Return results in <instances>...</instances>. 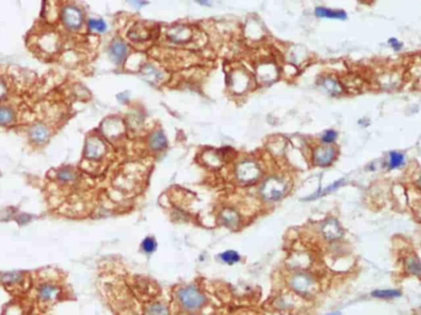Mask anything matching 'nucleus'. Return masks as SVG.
Returning <instances> with one entry per match:
<instances>
[{
    "label": "nucleus",
    "mask_w": 421,
    "mask_h": 315,
    "mask_svg": "<svg viewBox=\"0 0 421 315\" xmlns=\"http://www.w3.org/2000/svg\"><path fill=\"white\" fill-rule=\"evenodd\" d=\"M290 190L287 180L278 175H271L264 178L259 187V195L261 200L268 203L278 202L287 195Z\"/></svg>",
    "instance_id": "1"
},
{
    "label": "nucleus",
    "mask_w": 421,
    "mask_h": 315,
    "mask_svg": "<svg viewBox=\"0 0 421 315\" xmlns=\"http://www.w3.org/2000/svg\"><path fill=\"white\" fill-rule=\"evenodd\" d=\"M287 283L288 287H290L297 296L307 297V298L314 297L319 289L318 282H316L314 276L308 274V272L302 271V270L293 272V274L288 277Z\"/></svg>",
    "instance_id": "2"
},
{
    "label": "nucleus",
    "mask_w": 421,
    "mask_h": 315,
    "mask_svg": "<svg viewBox=\"0 0 421 315\" xmlns=\"http://www.w3.org/2000/svg\"><path fill=\"white\" fill-rule=\"evenodd\" d=\"M176 298L181 308L190 313L200 311L206 303L205 294L195 284H188L179 288L176 292Z\"/></svg>",
    "instance_id": "3"
},
{
    "label": "nucleus",
    "mask_w": 421,
    "mask_h": 315,
    "mask_svg": "<svg viewBox=\"0 0 421 315\" xmlns=\"http://www.w3.org/2000/svg\"><path fill=\"white\" fill-rule=\"evenodd\" d=\"M261 175L260 164L253 159H244L235 168V178L241 185H253L260 180Z\"/></svg>",
    "instance_id": "4"
},
{
    "label": "nucleus",
    "mask_w": 421,
    "mask_h": 315,
    "mask_svg": "<svg viewBox=\"0 0 421 315\" xmlns=\"http://www.w3.org/2000/svg\"><path fill=\"white\" fill-rule=\"evenodd\" d=\"M62 25L71 32L80 31L84 25V14L80 7L74 4H67L61 9L59 14Z\"/></svg>",
    "instance_id": "5"
},
{
    "label": "nucleus",
    "mask_w": 421,
    "mask_h": 315,
    "mask_svg": "<svg viewBox=\"0 0 421 315\" xmlns=\"http://www.w3.org/2000/svg\"><path fill=\"white\" fill-rule=\"evenodd\" d=\"M336 149L334 147H331L330 144H324V145H318L314 148L312 154V160L313 164L319 168H326V166L331 165L334 163V160L336 159Z\"/></svg>",
    "instance_id": "6"
},
{
    "label": "nucleus",
    "mask_w": 421,
    "mask_h": 315,
    "mask_svg": "<svg viewBox=\"0 0 421 315\" xmlns=\"http://www.w3.org/2000/svg\"><path fill=\"white\" fill-rule=\"evenodd\" d=\"M106 145L100 137L91 136L86 140L85 149H84V157L88 160H100L105 155Z\"/></svg>",
    "instance_id": "7"
},
{
    "label": "nucleus",
    "mask_w": 421,
    "mask_h": 315,
    "mask_svg": "<svg viewBox=\"0 0 421 315\" xmlns=\"http://www.w3.org/2000/svg\"><path fill=\"white\" fill-rule=\"evenodd\" d=\"M193 31L186 25H174L166 31V38L176 44H185L191 41Z\"/></svg>",
    "instance_id": "8"
},
{
    "label": "nucleus",
    "mask_w": 421,
    "mask_h": 315,
    "mask_svg": "<svg viewBox=\"0 0 421 315\" xmlns=\"http://www.w3.org/2000/svg\"><path fill=\"white\" fill-rule=\"evenodd\" d=\"M320 232L321 235L324 237V239L328 240V242H335V240H339L340 238H343L344 235L343 227H341V224L339 223V220L334 217L328 218V219L321 224Z\"/></svg>",
    "instance_id": "9"
},
{
    "label": "nucleus",
    "mask_w": 421,
    "mask_h": 315,
    "mask_svg": "<svg viewBox=\"0 0 421 315\" xmlns=\"http://www.w3.org/2000/svg\"><path fill=\"white\" fill-rule=\"evenodd\" d=\"M219 223H221L223 227L228 228V229L235 230L240 227L241 224V217L238 213V210H235L231 207H224L222 208L221 212H219Z\"/></svg>",
    "instance_id": "10"
},
{
    "label": "nucleus",
    "mask_w": 421,
    "mask_h": 315,
    "mask_svg": "<svg viewBox=\"0 0 421 315\" xmlns=\"http://www.w3.org/2000/svg\"><path fill=\"white\" fill-rule=\"evenodd\" d=\"M250 76L244 69H235L230 74V89L236 94H243L250 86Z\"/></svg>",
    "instance_id": "11"
},
{
    "label": "nucleus",
    "mask_w": 421,
    "mask_h": 315,
    "mask_svg": "<svg viewBox=\"0 0 421 315\" xmlns=\"http://www.w3.org/2000/svg\"><path fill=\"white\" fill-rule=\"evenodd\" d=\"M109 54L115 64H122L128 56V46L122 39H114L109 47Z\"/></svg>",
    "instance_id": "12"
},
{
    "label": "nucleus",
    "mask_w": 421,
    "mask_h": 315,
    "mask_svg": "<svg viewBox=\"0 0 421 315\" xmlns=\"http://www.w3.org/2000/svg\"><path fill=\"white\" fill-rule=\"evenodd\" d=\"M49 136H51L49 128L47 127L44 123H41V122L32 126L31 130H30L29 132L30 140L36 145L44 144V143L49 140Z\"/></svg>",
    "instance_id": "13"
},
{
    "label": "nucleus",
    "mask_w": 421,
    "mask_h": 315,
    "mask_svg": "<svg viewBox=\"0 0 421 315\" xmlns=\"http://www.w3.org/2000/svg\"><path fill=\"white\" fill-rule=\"evenodd\" d=\"M123 128L124 127L122 121L116 117L109 118V120H106L105 122L103 123V126H101V131H103L104 135H105L106 137L111 138V140L112 138H114V140L118 138L119 136L123 133Z\"/></svg>",
    "instance_id": "14"
},
{
    "label": "nucleus",
    "mask_w": 421,
    "mask_h": 315,
    "mask_svg": "<svg viewBox=\"0 0 421 315\" xmlns=\"http://www.w3.org/2000/svg\"><path fill=\"white\" fill-rule=\"evenodd\" d=\"M277 76H278V70L273 63H270V62H264V63L259 64L258 67L259 80L268 84L275 81L276 79H277Z\"/></svg>",
    "instance_id": "15"
},
{
    "label": "nucleus",
    "mask_w": 421,
    "mask_h": 315,
    "mask_svg": "<svg viewBox=\"0 0 421 315\" xmlns=\"http://www.w3.org/2000/svg\"><path fill=\"white\" fill-rule=\"evenodd\" d=\"M38 39V47L41 51L47 52V53H53L58 48L59 38L53 32H46V34L41 35Z\"/></svg>",
    "instance_id": "16"
},
{
    "label": "nucleus",
    "mask_w": 421,
    "mask_h": 315,
    "mask_svg": "<svg viewBox=\"0 0 421 315\" xmlns=\"http://www.w3.org/2000/svg\"><path fill=\"white\" fill-rule=\"evenodd\" d=\"M148 147L154 152H160L168 147V140L166 136L161 130H156L149 136L148 138Z\"/></svg>",
    "instance_id": "17"
},
{
    "label": "nucleus",
    "mask_w": 421,
    "mask_h": 315,
    "mask_svg": "<svg viewBox=\"0 0 421 315\" xmlns=\"http://www.w3.org/2000/svg\"><path fill=\"white\" fill-rule=\"evenodd\" d=\"M319 86L331 96H338L343 93V86L334 76H325L319 80Z\"/></svg>",
    "instance_id": "18"
},
{
    "label": "nucleus",
    "mask_w": 421,
    "mask_h": 315,
    "mask_svg": "<svg viewBox=\"0 0 421 315\" xmlns=\"http://www.w3.org/2000/svg\"><path fill=\"white\" fill-rule=\"evenodd\" d=\"M315 16L319 19H330V20H346L347 14L344 10H334L329 7L318 6L315 9Z\"/></svg>",
    "instance_id": "19"
},
{
    "label": "nucleus",
    "mask_w": 421,
    "mask_h": 315,
    "mask_svg": "<svg viewBox=\"0 0 421 315\" xmlns=\"http://www.w3.org/2000/svg\"><path fill=\"white\" fill-rule=\"evenodd\" d=\"M142 75L151 83H160L163 80V71L152 63H147L142 67Z\"/></svg>",
    "instance_id": "20"
},
{
    "label": "nucleus",
    "mask_w": 421,
    "mask_h": 315,
    "mask_svg": "<svg viewBox=\"0 0 421 315\" xmlns=\"http://www.w3.org/2000/svg\"><path fill=\"white\" fill-rule=\"evenodd\" d=\"M59 296V287L52 283H44L38 288V298L43 302H52Z\"/></svg>",
    "instance_id": "21"
},
{
    "label": "nucleus",
    "mask_w": 421,
    "mask_h": 315,
    "mask_svg": "<svg viewBox=\"0 0 421 315\" xmlns=\"http://www.w3.org/2000/svg\"><path fill=\"white\" fill-rule=\"evenodd\" d=\"M16 120V112L10 106L0 105V126H10Z\"/></svg>",
    "instance_id": "22"
},
{
    "label": "nucleus",
    "mask_w": 421,
    "mask_h": 315,
    "mask_svg": "<svg viewBox=\"0 0 421 315\" xmlns=\"http://www.w3.org/2000/svg\"><path fill=\"white\" fill-rule=\"evenodd\" d=\"M128 37L134 42H142L147 41V39L151 37V34H149V31L146 27H143L142 25L138 24L132 27L131 31L128 32Z\"/></svg>",
    "instance_id": "23"
},
{
    "label": "nucleus",
    "mask_w": 421,
    "mask_h": 315,
    "mask_svg": "<svg viewBox=\"0 0 421 315\" xmlns=\"http://www.w3.org/2000/svg\"><path fill=\"white\" fill-rule=\"evenodd\" d=\"M144 315H170V311L166 304L161 302H153L147 306Z\"/></svg>",
    "instance_id": "24"
},
{
    "label": "nucleus",
    "mask_w": 421,
    "mask_h": 315,
    "mask_svg": "<svg viewBox=\"0 0 421 315\" xmlns=\"http://www.w3.org/2000/svg\"><path fill=\"white\" fill-rule=\"evenodd\" d=\"M405 270L408 274L414 275V276H421V261L419 257L412 255L405 259Z\"/></svg>",
    "instance_id": "25"
},
{
    "label": "nucleus",
    "mask_w": 421,
    "mask_h": 315,
    "mask_svg": "<svg viewBox=\"0 0 421 315\" xmlns=\"http://www.w3.org/2000/svg\"><path fill=\"white\" fill-rule=\"evenodd\" d=\"M88 25V29L91 32H95V34H105L107 31V24L105 20L103 19H96V17H90V19L86 21Z\"/></svg>",
    "instance_id": "26"
},
{
    "label": "nucleus",
    "mask_w": 421,
    "mask_h": 315,
    "mask_svg": "<svg viewBox=\"0 0 421 315\" xmlns=\"http://www.w3.org/2000/svg\"><path fill=\"white\" fill-rule=\"evenodd\" d=\"M372 296L375 298L381 299H393L399 298L402 296V292L399 289H377V291L372 292Z\"/></svg>",
    "instance_id": "27"
},
{
    "label": "nucleus",
    "mask_w": 421,
    "mask_h": 315,
    "mask_svg": "<svg viewBox=\"0 0 421 315\" xmlns=\"http://www.w3.org/2000/svg\"><path fill=\"white\" fill-rule=\"evenodd\" d=\"M218 257L222 262H224V264L227 265H230V266L231 265L238 264V262L240 261V255L236 251H234V250H227V251L219 254Z\"/></svg>",
    "instance_id": "28"
},
{
    "label": "nucleus",
    "mask_w": 421,
    "mask_h": 315,
    "mask_svg": "<svg viewBox=\"0 0 421 315\" xmlns=\"http://www.w3.org/2000/svg\"><path fill=\"white\" fill-rule=\"evenodd\" d=\"M404 163H405L404 154H402V153L399 152L389 153V158H388V168H389L390 170H393V169H399L400 166L404 165Z\"/></svg>",
    "instance_id": "29"
},
{
    "label": "nucleus",
    "mask_w": 421,
    "mask_h": 315,
    "mask_svg": "<svg viewBox=\"0 0 421 315\" xmlns=\"http://www.w3.org/2000/svg\"><path fill=\"white\" fill-rule=\"evenodd\" d=\"M295 306V301H293V294H283V296L278 297L275 302V307H277L281 311L285 309H291Z\"/></svg>",
    "instance_id": "30"
},
{
    "label": "nucleus",
    "mask_w": 421,
    "mask_h": 315,
    "mask_svg": "<svg viewBox=\"0 0 421 315\" xmlns=\"http://www.w3.org/2000/svg\"><path fill=\"white\" fill-rule=\"evenodd\" d=\"M156 246H158V243H156L155 238L154 237L144 238V240L142 242V244H141L142 250H143L144 254H147V255L153 254V252L156 250Z\"/></svg>",
    "instance_id": "31"
},
{
    "label": "nucleus",
    "mask_w": 421,
    "mask_h": 315,
    "mask_svg": "<svg viewBox=\"0 0 421 315\" xmlns=\"http://www.w3.org/2000/svg\"><path fill=\"white\" fill-rule=\"evenodd\" d=\"M344 183H345V180H344V178H340V180L335 181V182H334V183L329 185L328 187L324 188L323 191H318V192H316L315 195H313L312 197H309V200H315V198L321 197V196H325V195H328V193H331V192H333V191L338 190L339 187H341V186H343Z\"/></svg>",
    "instance_id": "32"
},
{
    "label": "nucleus",
    "mask_w": 421,
    "mask_h": 315,
    "mask_svg": "<svg viewBox=\"0 0 421 315\" xmlns=\"http://www.w3.org/2000/svg\"><path fill=\"white\" fill-rule=\"evenodd\" d=\"M57 177H58L61 181H63V182H72V181L76 180L77 174H76V171L73 170V169L63 168L58 171V174H57Z\"/></svg>",
    "instance_id": "33"
},
{
    "label": "nucleus",
    "mask_w": 421,
    "mask_h": 315,
    "mask_svg": "<svg viewBox=\"0 0 421 315\" xmlns=\"http://www.w3.org/2000/svg\"><path fill=\"white\" fill-rule=\"evenodd\" d=\"M22 276L20 272H6V274L0 275V280H1L2 283L5 284H12L17 283V282L21 281Z\"/></svg>",
    "instance_id": "34"
},
{
    "label": "nucleus",
    "mask_w": 421,
    "mask_h": 315,
    "mask_svg": "<svg viewBox=\"0 0 421 315\" xmlns=\"http://www.w3.org/2000/svg\"><path fill=\"white\" fill-rule=\"evenodd\" d=\"M336 138H338V132L334 130H328L321 135L320 140L324 144H331V143L335 142Z\"/></svg>",
    "instance_id": "35"
},
{
    "label": "nucleus",
    "mask_w": 421,
    "mask_h": 315,
    "mask_svg": "<svg viewBox=\"0 0 421 315\" xmlns=\"http://www.w3.org/2000/svg\"><path fill=\"white\" fill-rule=\"evenodd\" d=\"M9 94V86H7L6 81L2 78H0V101L5 100Z\"/></svg>",
    "instance_id": "36"
},
{
    "label": "nucleus",
    "mask_w": 421,
    "mask_h": 315,
    "mask_svg": "<svg viewBox=\"0 0 421 315\" xmlns=\"http://www.w3.org/2000/svg\"><path fill=\"white\" fill-rule=\"evenodd\" d=\"M388 43H389V46L392 47L393 49H395V51H399L400 48L403 47V43L400 41H398L397 38H389V41H388Z\"/></svg>",
    "instance_id": "37"
},
{
    "label": "nucleus",
    "mask_w": 421,
    "mask_h": 315,
    "mask_svg": "<svg viewBox=\"0 0 421 315\" xmlns=\"http://www.w3.org/2000/svg\"><path fill=\"white\" fill-rule=\"evenodd\" d=\"M31 220V215H27V214H20L17 215V223H19L20 225H25L27 224V223Z\"/></svg>",
    "instance_id": "38"
},
{
    "label": "nucleus",
    "mask_w": 421,
    "mask_h": 315,
    "mask_svg": "<svg viewBox=\"0 0 421 315\" xmlns=\"http://www.w3.org/2000/svg\"><path fill=\"white\" fill-rule=\"evenodd\" d=\"M127 1H128L131 5H133L134 7H137V9H139V7L144 6V5L147 4L146 0H127Z\"/></svg>",
    "instance_id": "39"
},
{
    "label": "nucleus",
    "mask_w": 421,
    "mask_h": 315,
    "mask_svg": "<svg viewBox=\"0 0 421 315\" xmlns=\"http://www.w3.org/2000/svg\"><path fill=\"white\" fill-rule=\"evenodd\" d=\"M196 1H197L198 4L206 5V6H210L211 5V1H207V0H196Z\"/></svg>",
    "instance_id": "40"
},
{
    "label": "nucleus",
    "mask_w": 421,
    "mask_h": 315,
    "mask_svg": "<svg viewBox=\"0 0 421 315\" xmlns=\"http://www.w3.org/2000/svg\"><path fill=\"white\" fill-rule=\"evenodd\" d=\"M328 315H341V314L338 313V312H334V313H329Z\"/></svg>",
    "instance_id": "41"
}]
</instances>
